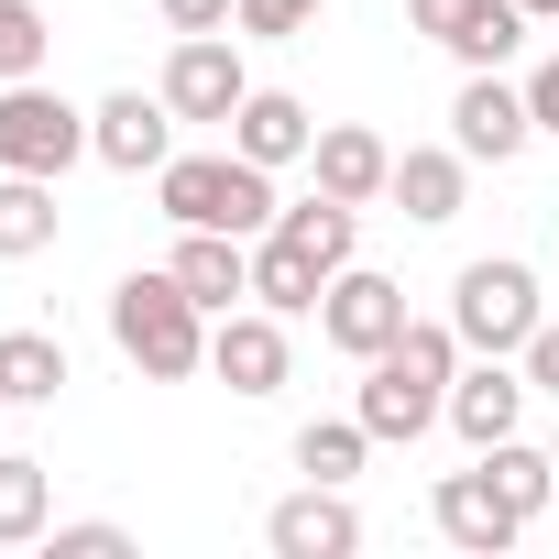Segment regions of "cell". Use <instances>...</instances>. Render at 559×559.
I'll list each match as a JSON object with an SVG mask.
<instances>
[{
	"mask_svg": "<svg viewBox=\"0 0 559 559\" xmlns=\"http://www.w3.org/2000/svg\"><path fill=\"white\" fill-rule=\"evenodd\" d=\"M537 274L515 263V252H483V263H461V286H450V330H461V352H493V362H515L526 341H537Z\"/></svg>",
	"mask_w": 559,
	"mask_h": 559,
	"instance_id": "obj_4",
	"label": "cell"
},
{
	"mask_svg": "<svg viewBox=\"0 0 559 559\" xmlns=\"http://www.w3.org/2000/svg\"><path fill=\"white\" fill-rule=\"evenodd\" d=\"M176 286H187L209 319L241 308V297H252V241H241V230H187V241H176Z\"/></svg>",
	"mask_w": 559,
	"mask_h": 559,
	"instance_id": "obj_18",
	"label": "cell"
},
{
	"mask_svg": "<svg viewBox=\"0 0 559 559\" xmlns=\"http://www.w3.org/2000/svg\"><path fill=\"white\" fill-rule=\"evenodd\" d=\"M308 165H319V187H330V198H352V209H373V198L395 187V143H384V132H362V121H319Z\"/></svg>",
	"mask_w": 559,
	"mask_h": 559,
	"instance_id": "obj_16",
	"label": "cell"
},
{
	"mask_svg": "<svg viewBox=\"0 0 559 559\" xmlns=\"http://www.w3.org/2000/svg\"><path fill=\"white\" fill-rule=\"evenodd\" d=\"M450 143H461L472 165H515V154L537 143L526 88H504V67H472V78H461V99H450Z\"/></svg>",
	"mask_w": 559,
	"mask_h": 559,
	"instance_id": "obj_8",
	"label": "cell"
},
{
	"mask_svg": "<svg viewBox=\"0 0 559 559\" xmlns=\"http://www.w3.org/2000/svg\"><path fill=\"white\" fill-rule=\"evenodd\" d=\"M88 154H99L110 176H154V165L176 154V110H165V88H110V99L88 110Z\"/></svg>",
	"mask_w": 559,
	"mask_h": 559,
	"instance_id": "obj_9",
	"label": "cell"
},
{
	"mask_svg": "<svg viewBox=\"0 0 559 559\" xmlns=\"http://www.w3.org/2000/svg\"><path fill=\"white\" fill-rule=\"evenodd\" d=\"M428 515H439V537L450 548H472V559H504L515 537H526V515H515V493L472 461V472H439V493H428Z\"/></svg>",
	"mask_w": 559,
	"mask_h": 559,
	"instance_id": "obj_10",
	"label": "cell"
},
{
	"mask_svg": "<svg viewBox=\"0 0 559 559\" xmlns=\"http://www.w3.org/2000/svg\"><path fill=\"white\" fill-rule=\"evenodd\" d=\"M263 548L274 559H352L362 548V515H352L341 483H308V493H286V504L263 515Z\"/></svg>",
	"mask_w": 559,
	"mask_h": 559,
	"instance_id": "obj_12",
	"label": "cell"
},
{
	"mask_svg": "<svg viewBox=\"0 0 559 559\" xmlns=\"http://www.w3.org/2000/svg\"><path fill=\"white\" fill-rule=\"evenodd\" d=\"M472 461H483V472L515 493V515H526V526L548 515V493H559V461H548V450H526V439H493V450H472Z\"/></svg>",
	"mask_w": 559,
	"mask_h": 559,
	"instance_id": "obj_24",
	"label": "cell"
},
{
	"mask_svg": "<svg viewBox=\"0 0 559 559\" xmlns=\"http://www.w3.org/2000/svg\"><path fill=\"white\" fill-rule=\"evenodd\" d=\"M34 537H56V483L34 450H0V548H34Z\"/></svg>",
	"mask_w": 559,
	"mask_h": 559,
	"instance_id": "obj_20",
	"label": "cell"
},
{
	"mask_svg": "<svg viewBox=\"0 0 559 559\" xmlns=\"http://www.w3.org/2000/svg\"><path fill=\"white\" fill-rule=\"evenodd\" d=\"M286 319L274 308H219L209 319V373L230 384V395H286Z\"/></svg>",
	"mask_w": 559,
	"mask_h": 559,
	"instance_id": "obj_11",
	"label": "cell"
},
{
	"mask_svg": "<svg viewBox=\"0 0 559 559\" xmlns=\"http://www.w3.org/2000/svg\"><path fill=\"white\" fill-rule=\"evenodd\" d=\"M362 450H373L362 417H308V428H297V472H308V483H352Z\"/></svg>",
	"mask_w": 559,
	"mask_h": 559,
	"instance_id": "obj_23",
	"label": "cell"
},
{
	"mask_svg": "<svg viewBox=\"0 0 559 559\" xmlns=\"http://www.w3.org/2000/svg\"><path fill=\"white\" fill-rule=\"evenodd\" d=\"M319 297H330V274H319V263H308L286 230H263V241H252V308H274V319H308Z\"/></svg>",
	"mask_w": 559,
	"mask_h": 559,
	"instance_id": "obj_19",
	"label": "cell"
},
{
	"mask_svg": "<svg viewBox=\"0 0 559 559\" xmlns=\"http://www.w3.org/2000/svg\"><path fill=\"white\" fill-rule=\"evenodd\" d=\"M45 12H34V0H0V88H12V78H45Z\"/></svg>",
	"mask_w": 559,
	"mask_h": 559,
	"instance_id": "obj_25",
	"label": "cell"
},
{
	"mask_svg": "<svg viewBox=\"0 0 559 559\" xmlns=\"http://www.w3.org/2000/svg\"><path fill=\"white\" fill-rule=\"evenodd\" d=\"M450 384H461V330L450 319H406L373 362H362V428L373 439H428L450 417Z\"/></svg>",
	"mask_w": 559,
	"mask_h": 559,
	"instance_id": "obj_1",
	"label": "cell"
},
{
	"mask_svg": "<svg viewBox=\"0 0 559 559\" xmlns=\"http://www.w3.org/2000/svg\"><path fill=\"white\" fill-rule=\"evenodd\" d=\"M526 110H537V132H559V45H548V67L526 78Z\"/></svg>",
	"mask_w": 559,
	"mask_h": 559,
	"instance_id": "obj_30",
	"label": "cell"
},
{
	"mask_svg": "<svg viewBox=\"0 0 559 559\" xmlns=\"http://www.w3.org/2000/svg\"><path fill=\"white\" fill-rule=\"evenodd\" d=\"M132 537L110 526V515H78V526H56V559H121Z\"/></svg>",
	"mask_w": 559,
	"mask_h": 559,
	"instance_id": "obj_27",
	"label": "cell"
},
{
	"mask_svg": "<svg viewBox=\"0 0 559 559\" xmlns=\"http://www.w3.org/2000/svg\"><path fill=\"white\" fill-rule=\"evenodd\" d=\"M526 23H559V0H526Z\"/></svg>",
	"mask_w": 559,
	"mask_h": 559,
	"instance_id": "obj_31",
	"label": "cell"
},
{
	"mask_svg": "<svg viewBox=\"0 0 559 559\" xmlns=\"http://www.w3.org/2000/svg\"><path fill=\"white\" fill-rule=\"evenodd\" d=\"M165 23L176 34H219V23H241V0H165Z\"/></svg>",
	"mask_w": 559,
	"mask_h": 559,
	"instance_id": "obj_29",
	"label": "cell"
},
{
	"mask_svg": "<svg viewBox=\"0 0 559 559\" xmlns=\"http://www.w3.org/2000/svg\"><path fill=\"white\" fill-rule=\"evenodd\" d=\"M548 461H559V439H548Z\"/></svg>",
	"mask_w": 559,
	"mask_h": 559,
	"instance_id": "obj_32",
	"label": "cell"
},
{
	"mask_svg": "<svg viewBox=\"0 0 559 559\" xmlns=\"http://www.w3.org/2000/svg\"><path fill=\"white\" fill-rule=\"evenodd\" d=\"M154 198H165L176 230H241V241H263L274 209H286L274 198V165H252V154H165Z\"/></svg>",
	"mask_w": 559,
	"mask_h": 559,
	"instance_id": "obj_3",
	"label": "cell"
},
{
	"mask_svg": "<svg viewBox=\"0 0 559 559\" xmlns=\"http://www.w3.org/2000/svg\"><path fill=\"white\" fill-rule=\"evenodd\" d=\"M0 395L12 406H56L67 395V341L56 330H0Z\"/></svg>",
	"mask_w": 559,
	"mask_h": 559,
	"instance_id": "obj_21",
	"label": "cell"
},
{
	"mask_svg": "<svg viewBox=\"0 0 559 559\" xmlns=\"http://www.w3.org/2000/svg\"><path fill=\"white\" fill-rule=\"evenodd\" d=\"M515 362H526V384H537V395H559V319H537V341H526Z\"/></svg>",
	"mask_w": 559,
	"mask_h": 559,
	"instance_id": "obj_28",
	"label": "cell"
},
{
	"mask_svg": "<svg viewBox=\"0 0 559 559\" xmlns=\"http://www.w3.org/2000/svg\"><path fill=\"white\" fill-rule=\"evenodd\" d=\"M0 406H12V395H0Z\"/></svg>",
	"mask_w": 559,
	"mask_h": 559,
	"instance_id": "obj_33",
	"label": "cell"
},
{
	"mask_svg": "<svg viewBox=\"0 0 559 559\" xmlns=\"http://www.w3.org/2000/svg\"><path fill=\"white\" fill-rule=\"evenodd\" d=\"M56 252V176H0V263Z\"/></svg>",
	"mask_w": 559,
	"mask_h": 559,
	"instance_id": "obj_22",
	"label": "cell"
},
{
	"mask_svg": "<svg viewBox=\"0 0 559 559\" xmlns=\"http://www.w3.org/2000/svg\"><path fill=\"white\" fill-rule=\"evenodd\" d=\"M330 12V0H241V34H263V45H286V34H308Z\"/></svg>",
	"mask_w": 559,
	"mask_h": 559,
	"instance_id": "obj_26",
	"label": "cell"
},
{
	"mask_svg": "<svg viewBox=\"0 0 559 559\" xmlns=\"http://www.w3.org/2000/svg\"><path fill=\"white\" fill-rule=\"evenodd\" d=\"M308 143H319V110L297 99V88H252L241 110H230V154H252V165H308Z\"/></svg>",
	"mask_w": 559,
	"mask_h": 559,
	"instance_id": "obj_15",
	"label": "cell"
},
{
	"mask_svg": "<svg viewBox=\"0 0 559 559\" xmlns=\"http://www.w3.org/2000/svg\"><path fill=\"white\" fill-rule=\"evenodd\" d=\"M241 99H252L241 45H230V34H176V56H165V110H176V121H230Z\"/></svg>",
	"mask_w": 559,
	"mask_h": 559,
	"instance_id": "obj_7",
	"label": "cell"
},
{
	"mask_svg": "<svg viewBox=\"0 0 559 559\" xmlns=\"http://www.w3.org/2000/svg\"><path fill=\"white\" fill-rule=\"evenodd\" d=\"M417 34L450 45L461 67H504L526 45V0H417Z\"/></svg>",
	"mask_w": 559,
	"mask_h": 559,
	"instance_id": "obj_13",
	"label": "cell"
},
{
	"mask_svg": "<svg viewBox=\"0 0 559 559\" xmlns=\"http://www.w3.org/2000/svg\"><path fill=\"white\" fill-rule=\"evenodd\" d=\"M110 341H121V362H132L143 384H187V373H209V308L176 286V263L121 274V286H110Z\"/></svg>",
	"mask_w": 559,
	"mask_h": 559,
	"instance_id": "obj_2",
	"label": "cell"
},
{
	"mask_svg": "<svg viewBox=\"0 0 559 559\" xmlns=\"http://www.w3.org/2000/svg\"><path fill=\"white\" fill-rule=\"evenodd\" d=\"M384 198H395L406 219H428V230H439V219H461V198H472V154H461V143H406Z\"/></svg>",
	"mask_w": 559,
	"mask_h": 559,
	"instance_id": "obj_17",
	"label": "cell"
},
{
	"mask_svg": "<svg viewBox=\"0 0 559 559\" xmlns=\"http://www.w3.org/2000/svg\"><path fill=\"white\" fill-rule=\"evenodd\" d=\"M526 395H537L526 362H493V352H483V362H461V384H450V428H461L472 450H493V439H515Z\"/></svg>",
	"mask_w": 559,
	"mask_h": 559,
	"instance_id": "obj_14",
	"label": "cell"
},
{
	"mask_svg": "<svg viewBox=\"0 0 559 559\" xmlns=\"http://www.w3.org/2000/svg\"><path fill=\"white\" fill-rule=\"evenodd\" d=\"M395 330H406V286H395V274H373V263H341L330 297H319V341L352 352V362H373Z\"/></svg>",
	"mask_w": 559,
	"mask_h": 559,
	"instance_id": "obj_6",
	"label": "cell"
},
{
	"mask_svg": "<svg viewBox=\"0 0 559 559\" xmlns=\"http://www.w3.org/2000/svg\"><path fill=\"white\" fill-rule=\"evenodd\" d=\"M88 154V110L56 99L45 78H12L0 88V176H67Z\"/></svg>",
	"mask_w": 559,
	"mask_h": 559,
	"instance_id": "obj_5",
	"label": "cell"
}]
</instances>
